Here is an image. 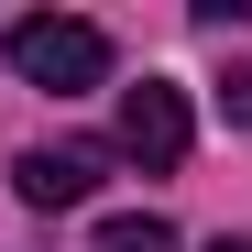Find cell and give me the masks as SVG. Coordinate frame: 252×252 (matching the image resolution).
Masks as SVG:
<instances>
[{
  "label": "cell",
  "instance_id": "6da1fadb",
  "mask_svg": "<svg viewBox=\"0 0 252 252\" xmlns=\"http://www.w3.org/2000/svg\"><path fill=\"white\" fill-rule=\"evenodd\" d=\"M0 44H11V77H22V88H55V99H77V88L110 77V33L99 22H66V11H33V22L0 33Z\"/></svg>",
  "mask_w": 252,
  "mask_h": 252
},
{
  "label": "cell",
  "instance_id": "7a4b0ae2",
  "mask_svg": "<svg viewBox=\"0 0 252 252\" xmlns=\"http://www.w3.org/2000/svg\"><path fill=\"white\" fill-rule=\"evenodd\" d=\"M197 143V121H187V88L176 77H143V88H121V154L143 164V176H176Z\"/></svg>",
  "mask_w": 252,
  "mask_h": 252
},
{
  "label": "cell",
  "instance_id": "3957f363",
  "mask_svg": "<svg viewBox=\"0 0 252 252\" xmlns=\"http://www.w3.org/2000/svg\"><path fill=\"white\" fill-rule=\"evenodd\" d=\"M99 176H110V154H99V143H33V154L11 164V187H22L33 208H77Z\"/></svg>",
  "mask_w": 252,
  "mask_h": 252
},
{
  "label": "cell",
  "instance_id": "277c9868",
  "mask_svg": "<svg viewBox=\"0 0 252 252\" xmlns=\"http://www.w3.org/2000/svg\"><path fill=\"white\" fill-rule=\"evenodd\" d=\"M99 252H176V230H164V220H110Z\"/></svg>",
  "mask_w": 252,
  "mask_h": 252
},
{
  "label": "cell",
  "instance_id": "5b68a950",
  "mask_svg": "<svg viewBox=\"0 0 252 252\" xmlns=\"http://www.w3.org/2000/svg\"><path fill=\"white\" fill-rule=\"evenodd\" d=\"M230 121H252V66H230Z\"/></svg>",
  "mask_w": 252,
  "mask_h": 252
},
{
  "label": "cell",
  "instance_id": "8992f818",
  "mask_svg": "<svg viewBox=\"0 0 252 252\" xmlns=\"http://www.w3.org/2000/svg\"><path fill=\"white\" fill-rule=\"evenodd\" d=\"M208 252H252V241H208Z\"/></svg>",
  "mask_w": 252,
  "mask_h": 252
}]
</instances>
